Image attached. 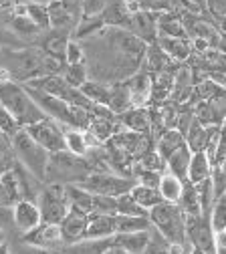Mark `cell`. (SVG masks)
Here are the masks:
<instances>
[{"label": "cell", "mask_w": 226, "mask_h": 254, "mask_svg": "<svg viewBox=\"0 0 226 254\" xmlns=\"http://www.w3.org/2000/svg\"><path fill=\"white\" fill-rule=\"evenodd\" d=\"M65 190H67V198H69V204L73 210H79L83 214H91L93 212V194L87 192V190H83L81 186L77 184H69L65 186Z\"/></svg>", "instance_id": "obj_35"}, {"label": "cell", "mask_w": 226, "mask_h": 254, "mask_svg": "<svg viewBox=\"0 0 226 254\" xmlns=\"http://www.w3.org/2000/svg\"><path fill=\"white\" fill-rule=\"evenodd\" d=\"M61 75H63L65 81H67L71 87H75V89H81L89 81L87 65H65Z\"/></svg>", "instance_id": "obj_42"}, {"label": "cell", "mask_w": 226, "mask_h": 254, "mask_svg": "<svg viewBox=\"0 0 226 254\" xmlns=\"http://www.w3.org/2000/svg\"><path fill=\"white\" fill-rule=\"evenodd\" d=\"M20 240L30 244V246L51 250V252H59V250L65 248V240H63V232H61L59 224H45L43 222V224L37 226L35 230L22 234Z\"/></svg>", "instance_id": "obj_10"}, {"label": "cell", "mask_w": 226, "mask_h": 254, "mask_svg": "<svg viewBox=\"0 0 226 254\" xmlns=\"http://www.w3.org/2000/svg\"><path fill=\"white\" fill-rule=\"evenodd\" d=\"M144 254H170V242L161 236L153 226L150 230V242H148Z\"/></svg>", "instance_id": "obj_48"}, {"label": "cell", "mask_w": 226, "mask_h": 254, "mask_svg": "<svg viewBox=\"0 0 226 254\" xmlns=\"http://www.w3.org/2000/svg\"><path fill=\"white\" fill-rule=\"evenodd\" d=\"M144 8L151 12H174L178 8V0H144Z\"/></svg>", "instance_id": "obj_51"}, {"label": "cell", "mask_w": 226, "mask_h": 254, "mask_svg": "<svg viewBox=\"0 0 226 254\" xmlns=\"http://www.w3.org/2000/svg\"><path fill=\"white\" fill-rule=\"evenodd\" d=\"M71 39H73L71 30L51 28V30H45V33L37 39L35 47H39L45 55H49V57L59 59V61L65 63V51H67V45H69Z\"/></svg>", "instance_id": "obj_12"}, {"label": "cell", "mask_w": 226, "mask_h": 254, "mask_svg": "<svg viewBox=\"0 0 226 254\" xmlns=\"http://www.w3.org/2000/svg\"><path fill=\"white\" fill-rule=\"evenodd\" d=\"M0 67H4L12 83L26 85L35 79L61 75L65 63L45 55L39 47H20V49H2L0 53Z\"/></svg>", "instance_id": "obj_2"}, {"label": "cell", "mask_w": 226, "mask_h": 254, "mask_svg": "<svg viewBox=\"0 0 226 254\" xmlns=\"http://www.w3.org/2000/svg\"><path fill=\"white\" fill-rule=\"evenodd\" d=\"M14 176H16V182H18L20 200H32V202H37L41 190L45 188V182H41L39 178H35L24 166H20L18 162L14 166Z\"/></svg>", "instance_id": "obj_19"}, {"label": "cell", "mask_w": 226, "mask_h": 254, "mask_svg": "<svg viewBox=\"0 0 226 254\" xmlns=\"http://www.w3.org/2000/svg\"><path fill=\"white\" fill-rule=\"evenodd\" d=\"M107 107L115 115H121L127 109H132V99H129V89H127L125 81L111 85V97H109V105Z\"/></svg>", "instance_id": "obj_38"}, {"label": "cell", "mask_w": 226, "mask_h": 254, "mask_svg": "<svg viewBox=\"0 0 226 254\" xmlns=\"http://www.w3.org/2000/svg\"><path fill=\"white\" fill-rule=\"evenodd\" d=\"M85 47L89 79L115 85L138 75L144 67L148 45L125 28L105 26L101 33L81 41Z\"/></svg>", "instance_id": "obj_1"}, {"label": "cell", "mask_w": 226, "mask_h": 254, "mask_svg": "<svg viewBox=\"0 0 226 254\" xmlns=\"http://www.w3.org/2000/svg\"><path fill=\"white\" fill-rule=\"evenodd\" d=\"M85 47L83 43L71 39L67 45V51H65V65H85Z\"/></svg>", "instance_id": "obj_47"}, {"label": "cell", "mask_w": 226, "mask_h": 254, "mask_svg": "<svg viewBox=\"0 0 226 254\" xmlns=\"http://www.w3.org/2000/svg\"><path fill=\"white\" fill-rule=\"evenodd\" d=\"M0 254H12V252H10V244H6V242L0 244Z\"/></svg>", "instance_id": "obj_60"}, {"label": "cell", "mask_w": 226, "mask_h": 254, "mask_svg": "<svg viewBox=\"0 0 226 254\" xmlns=\"http://www.w3.org/2000/svg\"><path fill=\"white\" fill-rule=\"evenodd\" d=\"M89 174H93V168L87 157L63 149V151L51 153L45 184H61V186L81 184Z\"/></svg>", "instance_id": "obj_3"}, {"label": "cell", "mask_w": 226, "mask_h": 254, "mask_svg": "<svg viewBox=\"0 0 226 254\" xmlns=\"http://www.w3.org/2000/svg\"><path fill=\"white\" fill-rule=\"evenodd\" d=\"M28 131V135L35 139L37 143H41L49 153H57V151H63L65 149V127L59 125L57 121L45 117L43 121L30 125V127H24Z\"/></svg>", "instance_id": "obj_9"}, {"label": "cell", "mask_w": 226, "mask_h": 254, "mask_svg": "<svg viewBox=\"0 0 226 254\" xmlns=\"http://www.w3.org/2000/svg\"><path fill=\"white\" fill-rule=\"evenodd\" d=\"M136 184L138 182L134 178H125V176H119V174H113V172H93L77 186H81L83 190L91 192L93 196L119 198L121 194L132 192Z\"/></svg>", "instance_id": "obj_7"}, {"label": "cell", "mask_w": 226, "mask_h": 254, "mask_svg": "<svg viewBox=\"0 0 226 254\" xmlns=\"http://www.w3.org/2000/svg\"><path fill=\"white\" fill-rule=\"evenodd\" d=\"M144 71H148L150 75H157V73H174L178 69V63H174L164 51L157 47V43L148 45L146 49V57H144Z\"/></svg>", "instance_id": "obj_16"}, {"label": "cell", "mask_w": 226, "mask_h": 254, "mask_svg": "<svg viewBox=\"0 0 226 254\" xmlns=\"http://www.w3.org/2000/svg\"><path fill=\"white\" fill-rule=\"evenodd\" d=\"M182 145H186V137L178 129H166L159 137H155V149L164 160H168V157L174 151H178Z\"/></svg>", "instance_id": "obj_33"}, {"label": "cell", "mask_w": 226, "mask_h": 254, "mask_svg": "<svg viewBox=\"0 0 226 254\" xmlns=\"http://www.w3.org/2000/svg\"><path fill=\"white\" fill-rule=\"evenodd\" d=\"M218 129H220L218 125H210V127H206V125H202L200 121L194 119L192 125H190V129H188V133H186V145L190 147L192 153L206 151V147H208L212 135H214Z\"/></svg>", "instance_id": "obj_18"}, {"label": "cell", "mask_w": 226, "mask_h": 254, "mask_svg": "<svg viewBox=\"0 0 226 254\" xmlns=\"http://www.w3.org/2000/svg\"><path fill=\"white\" fill-rule=\"evenodd\" d=\"M157 47L164 51L174 63L182 65L184 61L192 57V41L190 39H168V37H157Z\"/></svg>", "instance_id": "obj_22"}, {"label": "cell", "mask_w": 226, "mask_h": 254, "mask_svg": "<svg viewBox=\"0 0 226 254\" xmlns=\"http://www.w3.org/2000/svg\"><path fill=\"white\" fill-rule=\"evenodd\" d=\"M10 143H12L14 155H16V162L20 166H24L35 178H39L41 182H45L51 153L41 143H37L35 139H32L26 129H18L10 137Z\"/></svg>", "instance_id": "obj_5"}, {"label": "cell", "mask_w": 226, "mask_h": 254, "mask_svg": "<svg viewBox=\"0 0 226 254\" xmlns=\"http://www.w3.org/2000/svg\"><path fill=\"white\" fill-rule=\"evenodd\" d=\"M123 129L136 131V133H151V123H150V111L148 109H127L125 113L117 115Z\"/></svg>", "instance_id": "obj_23"}, {"label": "cell", "mask_w": 226, "mask_h": 254, "mask_svg": "<svg viewBox=\"0 0 226 254\" xmlns=\"http://www.w3.org/2000/svg\"><path fill=\"white\" fill-rule=\"evenodd\" d=\"M0 103L12 113V117L16 119V123L22 127V129L43 121L47 117L41 111V107L30 99V95L26 93L24 85H18V83H2L0 85Z\"/></svg>", "instance_id": "obj_4"}, {"label": "cell", "mask_w": 226, "mask_h": 254, "mask_svg": "<svg viewBox=\"0 0 226 254\" xmlns=\"http://www.w3.org/2000/svg\"><path fill=\"white\" fill-rule=\"evenodd\" d=\"M49 6V18H51V28H63V30H73L77 28V24L81 22L77 16L71 14V10L65 6L61 0H53Z\"/></svg>", "instance_id": "obj_25"}, {"label": "cell", "mask_w": 226, "mask_h": 254, "mask_svg": "<svg viewBox=\"0 0 226 254\" xmlns=\"http://www.w3.org/2000/svg\"><path fill=\"white\" fill-rule=\"evenodd\" d=\"M111 238H105V240H81V242H75V244H67L63 250H59V254H105L109 248H111Z\"/></svg>", "instance_id": "obj_30"}, {"label": "cell", "mask_w": 226, "mask_h": 254, "mask_svg": "<svg viewBox=\"0 0 226 254\" xmlns=\"http://www.w3.org/2000/svg\"><path fill=\"white\" fill-rule=\"evenodd\" d=\"M214 244H216V254H226V230L214 232Z\"/></svg>", "instance_id": "obj_57"}, {"label": "cell", "mask_w": 226, "mask_h": 254, "mask_svg": "<svg viewBox=\"0 0 226 254\" xmlns=\"http://www.w3.org/2000/svg\"><path fill=\"white\" fill-rule=\"evenodd\" d=\"M0 232H16L14 224V208L10 206H0Z\"/></svg>", "instance_id": "obj_52"}, {"label": "cell", "mask_w": 226, "mask_h": 254, "mask_svg": "<svg viewBox=\"0 0 226 254\" xmlns=\"http://www.w3.org/2000/svg\"><path fill=\"white\" fill-rule=\"evenodd\" d=\"M136 164H138L142 170H146V172H157V174H164V172H166V160L157 153L155 147L150 149L146 155H142Z\"/></svg>", "instance_id": "obj_43"}, {"label": "cell", "mask_w": 226, "mask_h": 254, "mask_svg": "<svg viewBox=\"0 0 226 254\" xmlns=\"http://www.w3.org/2000/svg\"><path fill=\"white\" fill-rule=\"evenodd\" d=\"M218 53H222V55H226V35H220V41H218Z\"/></svg>", "instance_id": "obj_58"}, {"label": "cell", "mask_w": 226, "mask_h": 254, "mask_svg": "<svg viewBox=\"0 0 226 254\" xmlns=\"http://www.w3.org/2000/svg\"><path fill=\"white\" fill-rule=\"evenodd\" d=\"M150 230H146V232H132V234H115L111 238V242H113V246L121 248L127 254H144V250H146V246L150 242Z\"/></svg>", "instance_id": "obj_26"}, {"label": "cell", "mask_w": 226, "mask_h": 254, "mask_svg": "<svg viewBox=\"0 0 226 254\" xmlns=\"http://www.w3.org/2000/svg\"><path fill=\"white\" fill-rule=\"evenodd\" d=\"M178 206H180V210L184 212L186 218H198V216H202V204H200V196H198V188L194 184H190V182H186L184 194H182Z\"/></svg>", "instance_id": "obj_32"}, {"label": "cell", "mask_w": 226, "mask_h": 254, "mask_svg": "<svg viewBox=\"0 0 226 254\" xmlns=\"http://www.w3.org/2000/svg\"><path fill=\"white\" fill-rule=\"evenodd\" d=\"M12 254H59V252H51V250H43V248H37V246H30L22 240L16 242V246L10 248Z\"/></svg>", "instance_id": "obj_55"}, {"label": "cell", "mask_w": 226, "mask_h": 254, "mask_svg": "<svg viewBox=\"0 0 226 254\" xmlns=\"http://www.w3.org/2000/svg\"><path fill=\"white\" fill-rule=\"evenodd\" d=\"M157 37L168 39H190L188 30L182 22V16L178 12H161L157 14Z\"/></svg>", "instance_id": "obj_21"}, {"label": "cell", "mask_w": 226, "mask_h": 254, "mask_svg": "<svg viewBox=\"0 0 226 254\" xmlns=\"http://www.w3.org/2000/svg\"><path fill=\"white\" fill-rule=\"evenodd\" d=\"M129 89V99H132V109H146L151 103V75L148 71H140L132 79L125 81Z\"/></svg>", "instance_id": "obj_15"}, {"label": "cell", "mask_w": 226, "mask_h": 254, "mask_svg": "<svg viewBox=\"0 0 226 254\" xmlns=\"http://www.w3.org/2000/svg\"><path fill=\"white\" fill-rule=\"evenodd\" d=\"M132 196H134V200H136L148 214H150V210H153L155 206H159L161 202H164L155 188H146V186H142V184H136V186H134Z\"/></svg>", "instance_id": "obj_39"}, {"label": "cell", "mask_w": 226, "mask_h": 254, "mask_svg": "<svg viewBox=\"0 0 226 254\" xmlns=\"http://www.w3.org/2000/svg\"><path fill=\"white\" fill-rule=\"evenodd\" d=\"M20 200L18 192V182L14 176V170L0 176V206H14Z\"/></svg>", "instance_id": "obj_34"}, {"label": "cell", "mask_w": 226, "mask_h": 254, "mask_svg": "<svg viewBox=\"0 0 226 254\" xmlns=\"http://www.w3.org/2000/svg\"><path fill=\"white\" fill-rule=\"evenodd\" d=\"M18 129H22V127L16 123V119L12 117V113H10L2 103H0V133L12 137Z\"/></svg>", "instance_id": "obj_49"}, {"label": "cell", "mask_w": 226, "mask_h": 254, "mask_svg": "<svg viewBox=\"0 0 226 254\" xmlns=\"http://www.w3.org/2000/svg\"><path fill=\"white\" fill-rule=\"evenodd\" d=\"M6 26L12 30V33H14L22 43H26V41H37V39L43 35V30L28 18V14H26V16H16V14H12V18L6 22Z\"/></svg>", "instance_id": "obj_28"}, {"label": "cell", "mask_w": 226, "mask_h": 254, "mask_svg": "<svg viewBox=\"0 0 226 254\" xmlns=\"http://www.w3.org/2000/svg\"><path fill=\"white\" fill-rule=\"evenodd\" d=\"M65 149L75 153V155H81L85 157L87 151H89V145L85 141V131L81 129H65Z\"/></svg>", "instance_id": "obj_40"}, {"label": "cell", "mask_w": 226, "mask_h": 254, "mask_svg": "<svg viewBox=\"0 0 226 254\" xmlns=\"http://www.w3.org/2000/svg\"><path fill=\"white\" fill-rule=\"evenodd\" d=\"M26 2H35V4H51L53 0H26Z\"/></svg>", "instance_id": "obj_61"}, {"label": "cell", "mask_w": 226, "mask_h": 254, "mask_svg": "<svg viewBox=\"0 0 226 254\" xmlns=\"http://www.w3.org/2000/svg\"><path fill=\"white\" fill-rule=\"evenodd\" d=\"M174 91V73H157L151 75V105L159 107L170 101Z\"/></svg>", "instance_id": "obj_24"}, {"label": "cell", "mask_w": 226, "mask_h": 254, "mask_svg": "<svg viewBox=\"0 0 226 254\" xmlns=\"http://www.w3.org/2000/svg\"><path fill=\"white\" fill-rule=\"evenodd\" d=\"M105 254H127V252H123L121 248H117V246H113V244H111V248H109Z\"/></svg>", "instance_id": "obj_59"}, {"label": "cell", "mask_w": 226, "mask_h": 254, "mask_svg": "<svg viewBox=\"0 0 226 254\" xmlns=\"http://www.w3.org/2000/svg\"><path fill=\"white\" fill-rule=\"evenodd\" d=\"M28 8V18L35 22L43 33L51 30V18H49V6L47 4H35V2H26Z\"/></svg>", "instance_id": "obj_45"}, {"label": "cell", "mask_w": 226, "mask_h": 254, "mask_svg": "<svg viewBox=\"0 0 226 254\" xmlns=\"http://www.w3.org/2000/svg\"><path fill=\"white\" fill-rule=\"evenodd\" d=\"M81 93L85 97L95 103V105H103L107 107L109 105V97H111V85H103V83H97V81H87L83 87H81ZM109 109V107H107Z\"/></svg>", "instance_id": "obj_37"}, {"label": "cell", "mask_w": 226, "mask_h": 254, "mask_svg": "<svg viewBox=\"0 0 226 254\" xmlns=\"http://www.w3.org/2000/svg\"><path fill=\"white\" fill-rule=\"evenodd\" d=\"M132 8L125 0H109L107 6L103 8V12L99 14L105 26L111 28H127L129 20H132Z\"/></svg>", "instance_id": "obj_17"}, {"label": "cell", "mask_w": 226, "mask_h": 254, "mask_svg": "<svg viewBox=\"0 0 226 254\" xmlns=\"http://www.w3.org/2000/svg\"><path fill=\"white\" fill-rule=\"evenodd\" d=\"M24 43L12 33V30L6 26V24H2L0 22V49H6V47H16V49H20Z\"/></svg>", "instance_id": "obj_53"}, {"label": "cell", "mask_w": 226, "mask_h": 254, "mask_svg": "<svg viewBox=\"0 0 226 254\" xmlns=\"http://www.w3.org/2000/svg\"><path fill=\"white\" fill-rule=\"evenodd\" d=\"M109 0H83L81 8H83V18H91V16H99L103 12V8L107 6Z\"/></svg>", "instance_id": "obj_54"}, {"label": "cell", "mask_w": 226, "mask_h": 254, "mask_svg": "<svg viewBox=\"0 0 226 254\" xmlns=\"http://www.w3.org/2000/svg\"><path fill=\"white\" fill-rule=\"evenodd\" d=\"M10 2H14V4H16V2H20V0H10Z\"/></svg>", "instance_id": "obj_64"}, {"label": "cell", "mask_w": 226, "mask_h": 254, "mask_svg": "<svg viewBox=\"0 0 226 254\" xmlns=\"http://www.w3.org/2000/svg\"><path fill=\"white\" fill-rule=\"evenodd\" d=\"M14 166H16V155L12 151L10 137L0 133V176L14 170Z\"/></svg>", "instance_id": "obj_41"}, {"label": "cell", "mask_w": 226, "mask_h": 254, "mask_svg": "<svg viewBox=\"0 0 226 254\" xmlns=\"http://www.w3.org/2000/svg\"><path fill=\"white\" fill-rule=\"evenodd\" d=\"M14 14V2L10 0H0V22L6 24Z\"/></svg>", "instance_id": "obj_56"}, {"label": "cell", "mask_w": 226, "mask_h": 254, "mask_svg": "<svg viewBox=\"0 0 226 254\" xmlns=\"http://www.w3.org/2000/svg\"><path fill=\"white\" fill-rule=\"evenodd\" d=\"M151 226L164 236L170 244H188L186 236V216L178 204L161 202L153 210H150Z\"/></svg>", "instance_id": "obj_6"}, {"label": "cell", "mask_w": 226, "mask_h": 254, "mask_svg": "<svg viewBox=\"0 0 226 254\" xmlns=\"http://www.w3.org/2000/svg\"><path fill=\"white\" fill-rule=\"evenodd\" d=\"M192 162V151L188 145H182L178 151H174L168 160H166V172L178 176L180 180L188 182V168Z\"/></svg>", "instance_id": "obj_29"}, {"label": "cell", "mask_w": 226, "mask_h": 254, "mask_svg": "<svg viewBox=\"0 0 226 254\" xmlns=\"http://www.w3.org/2000/svg\"><path fill=\"white\" fill-rule=\"evenodd\" d=\"M87 224H89V214H83L79 210H69V214L63 218L61 222V232H63V240L65 246L67 244H75L87 238Z\"/></svg>", "instance_id": "obj_14"}, {"label": "cell", "mask_w": 226, "mask_h": 254, "mask_svg": "<svg viewBox=\"0 0 226 254\" xmlns=\"http://www.w3.org/2000/svg\"><path fill=\"white\" fill-rule=\"evenodd\" d=\"M210 224H212V230L214 232L226 230V194L220 196L214 202L212 212H210Z\"/></svg>", "instance_id": "obj_46"}, {"label": "cell", "mask_w": 226, "mask_h": 254, "mask_svg": "<svg viewBox=\"0 0 226 254\" xmlns=\"http://www.w3.org/2000/svg\"><path fill=\"white\" fill-rule=\"evenodd\" d=\"M151 228L150 216H115V234L146 232Z\"/></svg>", "instance_id": "obj_36"}, {"label": "cell", "mask_w": 226, "mask_h": 254, "mask_svg": "<svg viewBox=\"0 0 226 254\" xmlns=\"http://www.w3.org/2000/svg\"><path fill=\"white\" fill-rule=\"evenodd\" d=\"M115 236V216L107 214H89V224H87V238L89 240H105Z\"/></svg>", "instance_id": "obj_20"}, {"label": "cell", "mask_w": 226, "mask_h": 254, "mask_svg": "<svg viewBox=\"0 0 226 254\" xmlns=\"http://www.w3.org/2000/svg\"><path fill=\"white\" fill-rule=\"evenodd\" d=\"M4 242H6V234L0 232V244H4Z\"/></svg>", "instance_id": "obj_63"}, {"label": "cell", "mask_w": 226, "mask_h": 254, "mask_svg": "<svg viewBox=\"0 0 226 254\" xmlns=\"http://www.w3.org/2000/svg\"><path fill=\"white\" fill-rule=\"evenodd\" d=\"M37 206L41 210L45 224H61L63 218L69 214L71 204L67 198V190L61 184H45L37 198Z\"/></svg>", "instance_id": "obj_8"}, {"label": "cell", "mask_w": 226, "mask_h": 254, "mask_svg": "<svg viewBox=\"0 0 226 254\" xmlns=\"http://www.w3.org/2000/svg\"><path fill=\"white\" fill-rule=\"evenodd\" d=\"M117 216H148V212L134 200L132 192L117 198Z\"/></svg>", "instance_id": "obj_44"}, {"label": "cell", "mask_w": 226, "mask_h": 254, "mask_svg": "<svg viewBox=\"0 0 226 254\" xmlns=\"http://www.w3.org/2000/svg\"><path fill=\"white\" fill-rule=\"evenodd\" d=\"M125 30L134 33L146 45L155 43L157 41V12H151L146 8L132 12V20H129V26Z\"/></svg>", "instance_id": "obj_11"}, {"label": "cell", "mask_w": 226, "mask_h": 254, "mask_svg": "<svg viewBox=\"0 0 226 254\" xmlns=\"http://www.w3.org/2000/svg\"><path fill=\"white\" fill-rule=\"evenodd\" d=\"M190 254H204L200 248H196V246H192V250H190Z\"/></svg>", "instance_id": "obj_62"}, {"label": "cell", "mask_w": 226, "mask_h": 254, "mask_svg": "<svg viewBox=\"0 0 226 254\" xmlns=\"http://www.w3.org/2000/svg\"><path fill=\"white\" fill-rule=\"evenodd\" d=\"M184 186H186L184 180H180L178 176H174L170 172H164L161 174V180H159V186H157V192L164 202L178 204L182 194H184Z\"/></svg>", "instance_id": "obj_27"}, {"label": "cell", "mask_w": 226, "mask_h": 254, "mask_svg": "<svg viewBox=\"0 0 226 254\" xmlns=\"http://www.w3.org/2000/svg\"><path fill=\"white\" fill-rule=\"evenodd\" d=\"M210 176H212V166L208 162L206 153L204 151L192 153V162H190V168H188V182L198 186L204 180H208Z\"/></svg>", "instance_id": "obj_31"}, {"label": "cell", "mask_w": 226, "mask_h": 254, "mask_svg": "<svg viewBox=\"0 0 226 254\" xmlns=\"http://www.w3.org/2000/svg\"><path fill=\"white\" fill-rule=\"evenodd\" d=\"M93 212L117 216V198H113V196H95L93 198Z\"/></svg>", "instance_id": "obj_50"}, {"label": "cell", "mask_w": 226, "mask_h": 254, "mask_svg": "<svg viewBox=\"0 0 226 254\" xmlns=\"http://www.w3.org/2000/svg\"><path fill=\"white\" fill-rule=\"evenodd\" d=\"M12 208H14L16 232L20 236L30 232V230H35L37 226L43 224V216H41V210H39L37 202H32V200H18Z\"/></svg>", "instance_id": "obj_13"}]
</instances>
